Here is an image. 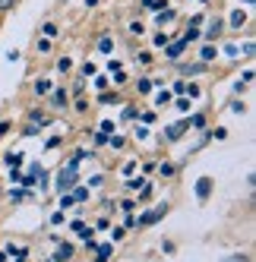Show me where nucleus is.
Returning a JSON list of instances; mask_svg holds the SVG:
<instances>
[{"mask_svg": "<svg viewBox=\"0 0 256 262\" xmlns=\"http://www.w3.org/2000/svg\"><path fill=\"white\" fill-rule=\"evenodd\" d=\"M76 174H79V158H73L63 171H60V177H57V190H60V193H70L73 183H76Z\"/></svg>", "mask_w": 256, "mask_h": 262, "instance_id": "f257e3e1", "label": "nucleus"}, {"mask_svg": "<svg viewBox=\"0 0 256 262\" xmlns=\"http://www.w3.org/2000/svg\"><path fill=\"white\" fill-rule=\"evenodd\" d=\"M168 215V202H161L158 209H152V212H142L139 218H136V224H142V228H149V224H155L158 218H164Z\"/></svg>", "mask_w": 256, "mask_h": 262, "instance_id": "f03ea898", "label": "nucleus"}, {"mask_svg": "<svg viewBox=\"0 0 256 262\" xmlns=\"http://www.w3.org/2000/svg\"><path fill=\"white\" fill-rule=\"evenodd\" d=\"M187 129H190V120H180V123H174V126L164 129V139H168V142H177L180 136L187 133Z\"/></svg>", "mask_w": 256, "mask_h": 262, "instance_id": "7ed1b4c3", "label": "nucleus"}, {"mask_svg": "<svg viewBox=\"0 0 256 262\" xmlns=\"http://www.w3.org/2000/svg\"><path fill=\"white\" fill-rule=\"evenodd\" d=\"M209 196H212V177H199V180H196V199L206 202Z\"/></svg>", "mask_w": 256, "mask_h": 262, "instance_id": "20e7f679", "label": "nucleus"}, {"mask_svg": "<svg viewBox=\"0 0 256 262\" xmlns=\"http://www.w3.org/2000/svg\"><path fill=\"white\" fill-rule=\"evenodd\" d=\"M199 73H206V63L199 60V63H184L180 67V76H199Z\"/></svg>", "mask_w": 256, "mask_h": 262, "instance_id": "39448f33", "label": "nucleus"}, {"mask_svg": "<svg viewBox=\"0 0 256 262\" xmlns=\"http://www.w3.org/2000/svg\"><path fill=\"white\" fill-rule=\"evenodd\" d=\"M184 48H187V41L177 38V41H171V45H164V54H168V57H180V54H184Z\"/></svg>", "mask_w": 256, "mask_h": 262, "instance_id": "423d86ee", "label": "nucleus"}, {"mask_svg": "<svg viewBox=\"0 0 256 262\" xmlns=\"http://www.w3.org/2000/svg\"><path fill=\"white\" fill-rule=\"evenodd\" d=\"M244 23H247V13H244V10H234V13H231V19H228L231 29H241Z\"/></svg>", "mask_w": 256, "mask_h": 262, "instance_id": "0eeeda50", "label": "nucleus"}, {"mask_svg": "<svg viewBox=\"0 0 256 262\" xmlns=\"http://www.w3.org/2000/svg\"><path fill=\"white\" fill-rule=\"evenodd\" d=\"M95 250H98V262H104L108 256L114 253V240H111V243H95Z\"/></svg>", "mask_w": 256, "mask_h": 262, "instance_id": "6e6552de", "label": "nucleus"}, {"mask_svg": "<svg viewBox=\"0 0 256 262\" xmlns=\"http://www.w3.org/2000/svg\"><path fill=\"white\" fill-rule=\"evenodd\" d=\"M73 256V247H67V243H60L57 247V253H54V262H67Z\"/></svg>", "mask_w": 256, "mask_h": 262, "instance_id": "1a4fd4ad", "label": "nucleus"}, {"mask_svg": "<svg viewBox=\"0 0 256 262\" xmlns=\"http://www.w3.org/2000/svg\"><path fill=\"white\" fill-rule=\"evenodd\" d=\"M158 13H161V16H155V23H158V26H164V23H171V19H174V10H171V7H164V10H158Z\"/></svg>", "mask_w": 256, "mask_h": 262, "instance_id": "9d476101", "label": "nucleus"}, {"mask_svg": "<svg viewBox=\"0 0 256 262\" xmlns=\"http://www.w3.org/2000/svg\"><path fill=\"white\" fill-rule=\"evenodd\" d=\"M98 51H101V54H111V51H114V45H111V38H108V35H101V38H98Z\"/></svg>", "mask_w": 256, "mask_h": 262, "instance_id": "9b49d317", "label": "nucleus"}, {"mask_svg": "<svg viewBox=\"0 0 256 262\" xmlns=\"http://www.w3.org/2000/svg\"><path fill=\"white\" fill-rule=\"evenodd\" d=\"M35 92H38V95H48V92H51V79H38V82H35Z\"/></svg>", "mask_w": 256, "mask_h": 262, "instance_id": "f8f14e48", "label": "nucleus"}, {"mask_svg": "<svg viewBox=\"0 0 256 262\" xmlns=\"http://www.w3.org/2000/svg\"><path fill=\"white\" fill-rule=\"evenodd\" d=\"M184 95H190V98H199V95H203V89H199L196 82H190V85H184Z\"/></svg>", "mask_w": 256, "mask_h": 262, "instance_id": "ddd939ff", "label": "nucleus"}, {"mask_svg": "<svg viewBox=\"0 0 256 262\" xmlns=\"http://www.w3.org/2000/svg\"><path fill=\"white\" fill-rule=\"evenodd\" d=\"M70 67H73V60H70V57H60L57 63H54V70H57V73H70Z\"/></svg>", "mask_w": 256, "mask_h": 262, "instance_id": "4468645a", "label": "nucleus"}, {"mask_svg": "<svg viewBox=\"0 0 256 262\" xmlns=\"http://www.w3.org/2000/svg\"><path fill=\"white\" fill-rule=\"evenodd\" d=\"M222 29H225V23H212V26H209V32H206V35H209V38H212V41H215V38H218V32H222Z\"/></svg>", "mask_w": 256, "mask_h": 262, "instance_id": "2eb2a0df", "label": "nucleus"}, {"mask_svg": "<svg viewBox=\"0 0 256 262\" xmlns=\"http://www.w3.org/2000/svg\"><path fill=\"white\" fill-rule=\"evenodd\" d=\"M89 199V190L86 186H79V190H73V202H86Z\"/></svg>", "mask_w": 256, "mask_h": 262, "instance_id": "dca6fc26", "label": "nucleus"}, {"mask_svg": "<svg viewBox=\"0 0 256 262\" xmlns=\"http://www.w3.org/2000/svg\"><path fill=\"white\" fill-rule=\"evenodd\" d=\"M196 38H199V29H196V26H190V29L184 32V41L190 45V41H196Z\"/></svg>", "mask_w": 256, "mask_h": 262, "instance_id": "f3484780", "label": "nucleus"}, {"mask_svg": "<svg viewBox=\"0 0 256 262\" xmlns=\"http://www.w3.org/2000/svg\"><path fill=\"white\" fill-rule=\"evenodd\" d=\"M215 54H218V51H215L212 45H206V48H203V63H209V60H215Z\"/></svg>", "mask_w": 256, "mask_h": 262, "instance_id": "a211bd4d", "label": "nucleus"}, {"mask_svg": "<svg viewBox=\"0 0 256 262\" xmlns=\"http://www.w3.org/2000/svg\"><path fill=\"white\" fill-rule=\"evenodd\" d=\"M158 171H161V177H171V174H174V164L164 161V164H158Z\"/></svg>", "mask_w": 256, "mask_h": 262, "instance_id": "6ab92c4d", "label": "nucleus"}, {"mask_svg": "<svg viewBox=\"0 0 256 262\" xmlns=\"http://www.w3.org/2000/svg\"><path fill=\"white\" fill-rule=\"evenodd\" d=\"M152 92V79H139V95H149Z\"/></svg>", "mask_w": 256, "mask_h": 262, "instance_id": "aec40b11", "label": "nucleus"}, {"mask_svg": "<svg viewBox=\"0 0 256 262\" xmlns=\"http://www.w3.org/2000/svg\"><path fill=\"white\" fill-rule=\"evenodd\" d=\"M168 41H171V38H168V35H161V32H158L155 38H152V45H155V48H164V45H168Z\"/></svg>", "mask_w": 256, "mask_h": 262, "instance_id": "412c9836", "label": "nucleus"}, {"mask_svg": "<svg viewBox=\"0 0 256 262\" xmlns=\"http://www.w3.org/2000/svg\"><path fill=\"white\" fill-rule=\"evenodd\" d=\"M54 104H57V107L67 104V92H63V89H57V95H54Z\"/></svg>", "mask_w": 256, "mask_h": 262, "instance_id": "4be33fe9", "label": "nucleus"}, {"mask_svg": "<svg viewBox=\"0 0 256 262\" xmlns=\"http://www.w3.org/2000/svg\"><path fill=\"white\" fill-rule=\"evenodd\" d=\"M111 76H114V82H117V85H120V82H126V73H123L120 67H117V70H111Z\"/></svg>", "mask_w": 256, "mask_h": 262, "instance_id": "5701e85b", "label": "nucleus"}, {"mask_svg": "<svg viewBox=\"0 0 256 262\" xmlns=\"http://www.w3.org/2000/svg\"><path fill=\"white\" fill-rule=\"evenodd\" d=\"M7 164H10V167H19V164H23V155H7Z\"/></svg>", "mask_w": 256, "mask_h": 262, "instance_id": "b1692460", "label": "nucleus"}, {"mask_svg": "<svg viewBox=\"0 0 256 262\" xmlns=\"http://www.w3.org/2000/svg\"><path fill=\"white\" fill-rule=\"evenodd\" d=\"M70 205H73V196L70 193H60V209H70Z\"/></svg>", "mask_w": 256, "mask_h": 262, "instance_id": "393cba45", "label": "nucleus"}, {"mask_svg": "<svg viewBox=\"0 0 256 262\" xmlns=\"http://www.w3.org/2000/svg\"><path fill=\"white\" fill-rule=\"evenodd\" d=\"M108 139H111V136H108V133H101V129L95 133V145H108Z\"/></svg>", "mask_w": 256, "mask_h": 262, "instance_id": "a878e982", "label": "nucleus"}, {"mask_svg": "<svg viewBox=\"0 0 256 262\" xmlns=\"http://www.w3.org/2000/svg\"><path fill=\"white\" fill-rule=\"evenodd\" d=\"M142 117V123H155L158 117H155V111H145V114H139Z\"/></svg>", "mask_w": 256, "mask_h": 262, "instance_id": "bb28decb", "label": "nucleus"}, {"mask_svg": "<svg viewBox=\"0 0 256 262\" xmlns=\"http://www.w3.org/2000/svg\"><path fill=\"white\" fill-rule=\"evenodd\" d=\"M82 76H95V63H92V60L82 67Z\"/></svg>", "mask_w": 256, "mask_h": 262, "instance_id": "cd10ccee", "label": "nucleus"}, {"mask_svg": "<svg viewBox=\"0 0 256 262\" xmlns=\"http://www.w3.org/2000/svg\"><path fill=\"white\" fill-rule=\"evenodd\" d=\"M16 7V0H0V13H7V10H13Z\"/></svg>", "mask_w": 256, "mask_h": 262, "instance_id": "c85d7f7f", "label": "nucleus"}, {"mask_svg": "<svg viewBox=\"0 0 256 262\" xmlns=\"http://www.w3.org/2000/svg\"><path fill=\"white\" fill-rule=\"evenodd\" d=\"M108 145H114V148H123V136H111V139H108Z\"/></svg>", "mask_w": 256, "mask_h": 262, "instance_id": "c756f323", "label": "nucleus"}, {"mask_svg": "<svg viewBox=\"0 0 256 262\" xmlns=\"http://www.w3.org/2000/svg\"><path fill=\"white\" fill-rule=\"evenodd\" d=\"M168 101H171V92H161V95L155 98V104H168Z\"/></svg>", "mask_w": 256, "mask_h": 262, "instance_id": "7c9ffc66", "label": "nucleus"}, {"mask_svg": "<svg viewBox=\"0 0 256 262\" xmlns=\"http://www.w3.org/2000/svg\"><path fill=\"white\" fill-rule=\"evenodd\" d=\"M45 35H48V38H54V35H57V26L48 23V26H45Z\"/></svg>", "mask_w": 256, "mask_h": 262, "instance_id": "2f4dec72", "label": "nucleus"}, {"mask_svg": "<svg viewBox=\"0 0 256 262\" xmlns=\"http://www.w3.org/2000/svg\"><path fill=\"white\" fill-rule=\"evenodd\" d=\"M193 126H196V129H203V126H206V117H203V114H196V117H193Z\"/></svg>", "mask_w": 256, "mask_h": 262, "instance_id": "473e14b6", "label": "nucleus"}, {"mask_svg": "<svg viewBox=\"0 0 256 262\" xmlns=\"http://www.w3.org/2000/svg\"><path fill=\"white\" fill-rule=\"evenodd\" d=\"M177 107H180V111H190V98H187V95L177 98Z\"/></svg>", "mask_w": 256, "mask_h": 262, "instance_id": "72a5a7b5", "label": "nucleus"}, {"mask_svg": "<svg viewBox=\"0 0 256 262\" xmlns=\"http://www.w3.org/2000/svg\"><path fill=\"white\" fill-rule=\"evenodd\" d=\"M123 120H136V107H126L123 111Z\"/></svg>", "mask_w": 256, "mask_h": 262, "instance_id": "f704fd0d", "label": "nucleus"}, {"mask_svg": "<svg viewBox=\"0 0 256 262\" xmlns=\"http://www.w3.org/2000/svg\"><path fill=\"white\" fill-rule=\"evenodd\" d=\"M101 101H104V104H111V101H117V92H114V95H111V92H104V95H101Z\"/></svg>", "mask_w": 256, "mask_h": 262, "instance_id": "c9c22d12", "label": "nucleus"}, {"mask_svg": "<svg viewBox=\"0 0 256 262\" xmlns=\"http://www.w3.org/2000/svg\"><path fill=\"white\" fill-rule=\"evenodd\" d=\"M114 129V120H101V133H111Z\"/></svg>", "mask_w": 256, "mask_h": 262, "instance_id": "e433bc0d", "label": "nucleus"}, {"mask_svg": "<svg viewBox=\"0 0 256 262\" xmlns=\"http://www.w3.org/2000/svg\"><path fill=\"white\" fill-rule=\"evenodd\" d=\"M38 51H41V54L51 51V41H48V38H38Z\"/></svg>", "mask_w": 256, "mask_h": 262, "instance_id": "4c0bfd02", "label": "nucleus"}, {"mask_svg": "<svg viewBox=\"0 0 256 262\" xmlns=\"http://www.w3.org/2000/svg\"><path fill=\"white\" fill-rule=\"evenodd\" d=\"M26 193H29V190H13V193H10V196H13V199H16V202H19V199H26Z\"/></svg>", "mask_w": 256, "mask_h": 262, "instance_id": "58836bf2", "label": "nucleus"}, {"mask_svg": "<svg viewBox=\"0 0 256 262\" xmlns=\"http://www.w3.org/2000/svg\"><path fill=\"white\" fill-rule=\"evenodd\" d=\"M225 262H250V256H228Z\"/></svg>", "mask_w": 256, "mask_h": 262, "instance_id": "ea45409f", "label": "nucleus"}, {"mask_svg": "<svg viewBox=\"0 0 256 262\" xmlns=\"http://www.w3.org/2000/svg\"><path fill=\"white\" fill-rule=\"evenodd\" d=\"M130 32H133V35H142L145 29H142V23H133V26H130Z\"/></svg>", "mask_w": 256, "mask_h": 262, "instance_id": "a19ab883", "label": "nucleus"}, {"mask_svg": "<svg viewBox=\"0 0 256 262\" xmlns=\"http://www.w3.org/2000/svg\"><path fill=\"white\" fill-rule=\"evenodd\" d=\"M152 4H155V0H142V7H149V10H152Z\"/></svg>", "mask_w": 256, "mask_h": 262, "instance_id": "79ce46f5", "label": "nucleus"}, {"mask_svg": "<svg viewBox=\"0 0 256 262\" xmlns=\"http://www.w3.org/2000/svg\"><path fill=\"white\" fill-rule=\"evenodd\" d=\"M0 262H4V253H0Z\"/></svg>", "mask_w": 256, "mask_h": 262, "instance_id": "37998d69", "label": "nucleus"}]
</instances>
